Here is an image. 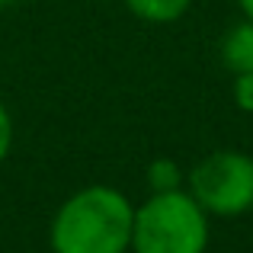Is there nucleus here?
Segmentation results:
<instances>
[{
	"instance_id": "f257e3e1",
	"label": "nucleus",
	"mask_w": 253,
	"mask_h": 253,
	"mask_svg": "<svg viewBox=\"0 0 253 253\" xmlns=\"http://www.w3.org/2000/svg\"><path fill=\"white\" fill-rule=\"evenodd\" d=\"M135 205L116 186H84L58 205L48 228L51 253H131Z\"/></svg>"
},
{
	"instance_id": "f03ea898",
	"label": "nucleus",
	"mask_w": 253,
	"mask_h": 253,
	"mask_svg": "<svg viewBox=\"0 0 253 253\" xmlns=\"http://www.w3.org/2000/svg\"><path fill=\"white\" fill-rule=\"evenodd\" d=\"M209 211L183 189L151 192L135 209L131 253H205Z\"/></svg>"
},
{
	"instance_id": "7ed1b4c3",
	"label": "nucleus",
	"mask_w": 253,
	"mask_h": 253,
	"mask_svg": "<svg viewBox=\"0 0 253 253\" xmlns=\"http://www.w3.org/2000/svg\"><path fill=\"white\" fill-rule=\"evenodd\" d=\"M186 192L209 215H244L253 209V157L231 148L211 151L186 173Z\"/></svg>"
},
{
	"instance_id": "20e7f679",
	"label": "nucleus",
	"mask_w": 253,
	"mask_h": 253,
	"mask_svg": "<svg viewBox=\"0 0 253 253\" xmlns=\"http://www.w3.org/2000/svg\"><path fill=\"white\" fill-rule=\"evenodd\" d=\"M221 64L231 74H247L253 71V23L241 19L231 26L228 36L221 39Z\"/></svg>"
},
{
	"instance_id": "39448f33",
	"label": "nucleus",
	"mask_w": 253,
	"mask_h": 253,
	"mask_svg": "<svg viewBox=\"0 0 253 253\" xmlns=\"http://www.w3.org/2000/svg\"><path fill=\"white\" fill-rule=\"evenodd\" d=\"M122 3L131 16H138L141 23L167 26V23H176V19L189 10L192 0H122Z\"/></svg>"
},
{
	"instance_id": "423d86ee",
	"label": "nucleus",
	"mask_w": 253,
	"mask_h": 253,
	"mask_svg": "<svg viewBox=\"0 0 253 253\" xmlns=\"http://www.w3.org/2000/svg\"><path fill=\"white\" fill-rule=\"evenodd\" d=\"M144 183L151 192H170V189H183L186 186V173L173 157H154L144 167Z\"/></svg>"
},
{
	"instance_id": "0eeeda50",
	"label": "nucleus",
	"mask_w": 253,
	"mask_h": 253,
	"mask_svg": "<svg viewBox=\"0 0 253 253\" xmlns=\"http://www.w3.org/2000/svg\"><path fill=\"white\" fill-rule=\"evenodd\" d=\"M234 103H237V109L253 112V71L234 74Z\"/></svg>"
},
{
	"instance_id": "6e6552de",
	"label": "nucleus",
	"mask_w": 253,
	"mask_h": 253,
	"mask_svg": "<svg viewBox=\"0 0 253 253\" xmlns=\"http://www.w3.org/2000/svg\"><path fill=\"white\" fill-rule=\"evenodd\" d=\"M10 148H13V116H10V109L0 103V164L6 161Z\"/></svg>"
},
{
	"instance_id": "1a4fd4ad",
	"label": "nucleus",
	"mask_w": 253,
	"mask_h": 253,
	"mask_svg": "<svg viewBox=\"0 0 253 253\" xmlns=\"http://www.w3.org/2000/svg\"><path fill=\"white\" fill-rule=\"evenodd\" d=\"M237 6H241L244 19H250V23H253V0H237Z\"/></svg>"
}]
</instances>
